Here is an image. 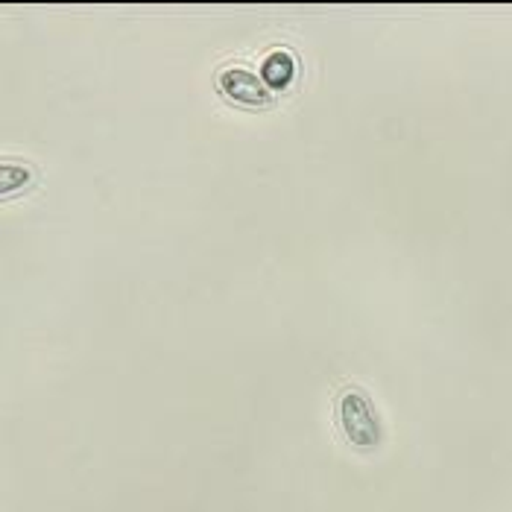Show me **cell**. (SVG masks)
Returning <instances> with one entry per match:
<instances>
[{
    "instance_id": "1",
    "label": "cell",
    "mask_w": 512,
    "mask_h": 512,
    "mask_svg": "<svg viewBox=\"0 0 512 512\" xmlns=\"http://www.w3.org/2000/svg\"><path fill=\"white\" fill-rule=\"evenodd\" d=\"M337 425L343 436L355 445V448H378L384 439V428L378 419V410L372 404V398L363 393L360 387H346L337 393Z\"/></svg>"
},
{
    "instance_id": "2",
    "label": "cell",
    "mask_w": 512,
    "mask_h": 512,
    "mask_svg": "<svg viewBox=\"0 0 512 512\" xmlns=\"http://www.w3.org/2000/svg\"><path fill=\"white\" fill-rule=\"evenodd\" d=\"M217 88L223 91V97H229L237 106H249V109H261L273 103V91L264 79L246 68H223L217 74Z\"/></svg>"
},
{
    "instance_id": "3",
    "label": "cell",
    "mask_w": 512,
    "mask_h": 512,
    "mask_svg": "<svg viewBox=\"0 0 512 512\" xmlns=\"http://www.w3.org/2000/svg\"><path fill=\"white\" fill-rule=\"evenodd\" d=\"M261 74H264L270 88H276V91L278 88H287L293 74H296V62H293V56L287 50H276V53H270L264 59V71Z\"/></svg>"
},
{
    "instance_id": "4",
    "label": "cell",
    "mask_w": 512,
    "mask_h": 512,
    "mask_svg": "<svg viewBox=\"0 0 512 512\" xmlns=\"http://www.w3.org/2000/svg\"><path fill=\"white\" fill-rule=\"evenodd\" d=\"M33 179V170L27 164H15V161H3L0 164V194L9 197L12 191H21L24 185H30Z\"/></svg>"
}]
</instances>
